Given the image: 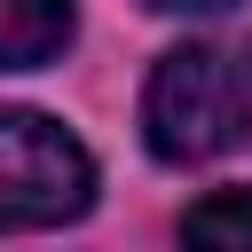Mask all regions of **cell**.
Returning <instances> with one entry per match:
<instances>
[{
	"instance_id": "7a4b0ae2",
	"label": "cell",
	"mask_w": 252,
	"mask_h": 252,
	"mask_svg": "<svg viewBox=\"0 0 252 252\" xmlns=\"http://www.w3.org/2000/svg\"><path fill=\"white\" fill-rule=\"evenodd\" d=\"M94 205V158L39 110H0V228H63Z\"/></svg>"
},
{
	"instance_id": "277c9868",
	"label": "cell",
	"mask_w": 252,
	"mask_h": 252,
	"mask_svg": "<svg viewBox=\"0 0 252 252\" xmlns=\"http://www.w3.org/2000/svg\"><path fill=\"white\" fill-rule=\"evenodd\" d=\"M181 252H252V189H213L181 220Z\"/></svg>"
},
{
	"instance_id": "6da1fadb",
	"label": "cell",
	"mask_w": 252,
	"mask_h": 252,
	"mask_svg": "<svg viewBox=\"0 0 252 252\" xmlns=\"http://www.w3.org/2000/svg\"><path fill=\"white\" fill-rule=\"evenodd\" d=\"M142 134L165 165L220 158L252 134V63L228 47H173L150 71L142 94Z\"/></svg>"
},
{
	"instance_id": "5b68a950",
	"label": "cell",
	"mask_w": 252,
	"mask_h": 252,
	"mask_svg": "<svg viewBox=\"0 0 252 252\" xmlns=\"http://www.w3.org/2000/svg\"><path fill=\"white\" fill-rule=\"evenodd\" d=\"M150 8H158V16H220L228 0H150Z\"/></svg>"
},
{
	"instance_id": "3957f363",
	"label": "cell",
	"mask_w": 252,
	"mask_h": 252,
	"mask_svg": "<svg viewBox=\"0 0 252 252\" xmlns=\"http://www.w3.org/2000/svg\"><path fill=\"white\" fill-rule=\"evenodd\" d=\"M71 39V0H0V71H39Z\"/></svg>"
}]
</instances>
